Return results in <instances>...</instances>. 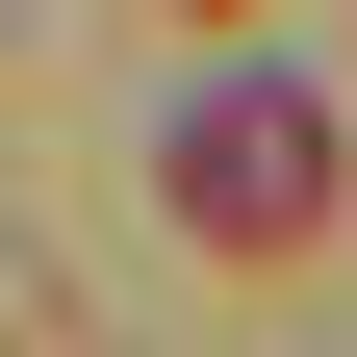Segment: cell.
Here are the masks:
<instances>
[{"mask_svg":"<svg viewBox=\"0 0 357 357\" xmlns=\"http://www.w3.org/2000/svg\"><path fill=\"white\" fill-rule=\"evenodd\" d=\"M153 153H178V230H230V255H306L332 230V102H306V77H204Z\"/></svg>","mask_w":357,"mask_h":357,"instance_id":"6da1fadb","label":"cell"}]
</instances>
